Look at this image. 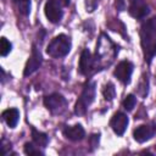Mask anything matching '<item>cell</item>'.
<instances>
[{"label": "cell", "instance_id": "44dd1931", "mask_svg": "<svg viewBox=\"0 0 156 156\" xmlns=\"http://www.w3.org/2000/svg\"><path fill=\"white\" fill-rule=\"evenodd\" d=\"M115 5H116V9H117L118 11H123V10H124V7H126L124 0H116Z\"/></svg>", "mask_w": 156, "mask_h": 156}, {"label": "cell", "instance_id": "d6986e66", "mask_svg": "<svg viewBox=\"0 0 156 156\" xmlns=\"http://www.w3.org/2000/svg\"><path fill=\"white\" fill-rule=\"evenodd\" d=\"M18 10L22 15L28 16L30 12V0H21L18 2Z\"/></svg>", "mask_w": 156, "mask_h": 156}, {"label": "cell", "instance_id": "277c9868", "mask_svg": "<svg viewBox=\"0 0 156 156\" xmlns=\"http://www.w3.org/2000/svg\"><path fill=\"white\" fill-rule=\"evenodd\" d=\"M44 105L52 115H62L67 110L68 102L65 96L58 93H54L44 98Z\"/></svg>", "mask_w": 156, "mask_h": 156}, {"label": "cell", "instance_id": "ac0fdd59", "mask_svg": "<svg viewBox=\"0 0 156 156\" xmlns=\"http://www.w3.org/2000/svg\"><path fill=\"white\" fill-rule=\"evenodd\" d=\"M135 104H136V98H135L133 94H129V95L126 96V99H124V101H123V107H124L127 111H132V110L134 108Z\"/></svg>", "mask_w": 156, "mask_h": 156}, {"label": "cell", "instance_id": "30bf717a", "mask_svg": "<svg viewBox=\"0 0 156 156\" xmlns=\"http://www.w3.org/2000/svg\"><path fill=\"white\" fill-rule=\"evenodd\" d=\"M156 133V127L152 124H141L133 132V136L138 143H145L150 140Z\"/></svg>", "mask_w": 156, "mask_h": 156}, {"label": "cell", "instance_id": "ffe728a7", "mask_svg": "<svg viewBox=\"0 0 156 156\" xmlns=\"http://www.w3.org/2000/svg\"><path fill=\"white\" fill-rule=\"evenodd\" d=\"M99 136H100V134H93V135L90 136V144H91L93 147H96V146H98L99 139H100Z\"/></svg>", "mask_w": 156, "mask_h": 156}, {"label": "cell", "instance_id": "8992f818", "mask_svg": "<svg viewBox=\"0 0 156 156\" xmlns=\"http://www.w3.org/2000/svg\"><path fill=\"white\" fill-rule=\"evenodd\" d=\"M128 12L132 17H134L136 20H141L149 15L150 9H149L147 4L145 2V0H129Z\"/></svg>", "mask_w": 156, "mask_h": 156}, {"label": "cell", "instance_id": "9a60e30c", "mask_svg": "<svg viewBox=\"0 0 156 156\" xmlns=\"http://www.w3.org/2000/svg\"><path fill=\"white\" fill-rule=\"evenodd\" d=\"M39 147L40 146H38L34 143H26L24 144V154H27V155H43V151H40Z\"/></svg>", "mask_w": 156, "mask_h": 156}, {"label": "cell", "instance_id": "603a6c76", "mask_svg": "<svg viewBox=\"0 0 156 156\" xmlns=\"http://www.w3.org/2000/svg\"><path fill=\"white\" fill-rule=\"evenodd\" d=\"M12 1H13V2H20L21 0H12Z\"/></svg>", "mask_w": 156, "mask_h": 156}, {"label": "cell", "instance_id": "7402d4cb", "mask_svg": "<svg viewBox=\"0 0 156 156\" xmlns=\"http://www.w3.org/2000/svg\"><path fill=\"white\" fill-rule=\"evenodd\" d=\"M56 4H58L61 7H63V6H68L69 5V0H54Z\"/></svg>", "mask_w": 156, "mask_h": 156}, {"label": "cell", "instance_id": "4fadbf2b", "mask_svg": "<svg viewBox=\"0 0 156 156\" xmlns=\"http://www.w3.org/2000/svg\"><path fill=\"white\" fill-rule=\"evenodd\" d=\"M1 117L10 128H15L20 121V111L17 108H7L2 112Z\"/></svg>", "mask_w": 156, "mask_h": 156}, {"label": "cell", "instance_id": "5b68a950", "mask_svg": "<svg viewBox=\"0 0 156 156\" xmlns=\"http://www.w3.org/2000/svg\"><path fill=\"white\" fill-rule=\"evenodd\" d=\"M43 62V57H41V54L39 51V49H37L35 45L32 46V54L26 63V67H24V71H23V76L24 77H28L30 74H33L41 65Z\"/></svg>", "mask_w": 156, "mask_h": 156}, {"label": "cell", "instance_id": "3957f363", "mask_svg": "<svg viewBox=\"0 0 156 156\" xmlns=\"http://www.w3.org/2000/svg\"><path fill=\"white\" fill-rule=\"evenodd\" d=\"M95 93H96V84L95 82H88L84 88L83 91L79 96V99L76 102L74 106V113L78 116H82L87 112L88 107L90 106V104L94 101L95 99Z\"/></svg>", "mask_w": 156, "mask_h": 156}, {"label": "cell", "instance_id": "8fae6325", "mask_svg": "<svg viewBox=\"0 0 156 156\" xmlns=\"http://www.w3.org/2000/svg\"><path fill=\"white\" fill-rule=\"evenodd\" d=\"M94 65V58L88 49H84L80 54L79 58V65H78V71L80 74H88Z\"/></svg>", "mask_w": 156, "mask_h": 156}, {"label": "cell", "instance_id": "7a4b0ae2", "mask_svg": "<svg viewBox=\"0 0 156 156\" xmlns=\"http://www.w3.org/2000/svg\"><path fill=\"white\" fill-rule=\"evenodd\" d=\"M71 39L66 34L56 35L48 45L46 54L54 58H60L66 56L71 50Z\"/></svg>", "mask_w": 156, "mask_h": 156}, {"label": "cell", "instance_id": "e0dca14e", "mask_svg": "<svg viewBox=\"0 0 156 156\" xmlns=\"http://www.w3.org/2000/svg\"><path fill=\"white\" fill-rule=\"evenodd\" d=\"M102 94H104V98H105L106 100L111 101V100L115 98V95H116V89H115V85H113L112 83H107V84L105 85V88H104Z\"/></svg>", "mask_w": 156, "mask_h": 156}, {"label": "cell", "instance_id": "5bb4252c", "mask_svg": "<svg viewBox=\"0 0 156 156\" xmlns=\"http://www.w3.org/2000/svg\"><path fill=\"white\" fill-rule=\"evenodd\" d=\"M32 138H33V143L40 147H45L49 143V136L45 133L37 130L35 128H32Z\"/></svg>", "mask_w": 156, "mask_h": 156}, {"label": "cell", "instance_id": "2e32d148", "mask_svg": "<svg viewBox=\"0 0 156 156\" xmlns=\"http://www.w3.org/2000/svg\"><path fill=\"white\" fill-rule=\"evenodd\" d=\"M11 49H12V44L5 37H2L0 39V54H1V56L9 55L10 51H11Z\"/></svg>", "mask_w": 156, "mask_h": 156}, {"label": "cell", "instance_id": "52a82bcc", "mask_svg": "<svg viewBox=\"0 0 156 156\" xmlns=\"http://www.w3.org/2000/svg\"><path fill=\"white\" fill-rule=\"evenodd\" d=\"M133 73V63L129 61H121L115 68V77L122 82L123 84H128L130 82V77Z\"/></svg>", "mask_w": 156, "mask_h": 156}, {"label": "cell", "instance_id": "ba28073f", "mask_svg": "<svg viewBox=\"0 0 156 156\" xmlns=\"http://www.w3.org/2000/svg\"><path fill=\"white\" fill-rule=\"evenodd\" d=\"M44 12H45V16L46 18L51 22V23H58L63 16V11H62V7L56 4L54 0H49L46 4H45V7H44Z\"/></svg>", "mask_w": 156, "mask_h": 156}, {"label": "cell", "instance_id": "7c38bea8", "mask_svg": "<svg viewBox=\"0 0 156 156\" xmlns=\"http://www.w3.org/2000/svg\"><path fill=\"white\" fill-rule=\"evenodd\" d=\"M63 135L72 141H80L85 136L84 128L80 124H74L71 127H66L63 129Z\"/></svg>", "mask_w": 156, "mask_h": 156}, {"label": "cell", "instance_id": "6da1fadb", "mask_svg": "<svg viewBox=\"0 0 156 156\" xmlns=\"http://www.w3.org/2000/svg\"><path fill=\"white\" fill-rule=\"evenodd\" d=\"M140 43L144 58L147 63L156 55V16L145 21L140 28Z\"/></svg>", "mask_w": 156, "mask_h": 156}, {"label": "cell", "instance_id": "9c48e42d", "mask_svg": "<svg viewBox=\"0 0 156 156\" xmlns=\"http://www.w3.org/2000/svg\"><path fill=\"white\" fill-rule=\"evenodd\" d=\"M129 119L128 116L123 112H117L113 115V117L110 121V126L112 128V130L117 134V135H123L127 127H128Z\"/></svg>", "mask_w": 156, "mask_h": 156}]
</instances>
